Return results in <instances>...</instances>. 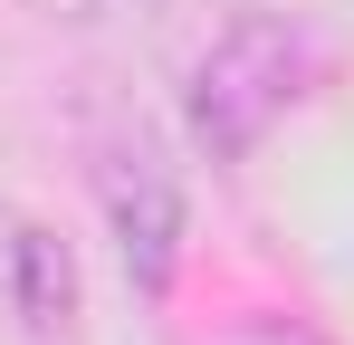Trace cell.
Listing matches in <instances>:
<instances>
[{"mask_svg": "<svg viewBox=\"0 0 354 345\" xmlns=\"http://www.w3.org/2000/svg\"><path fill=\"white\" fill-rule=\"evenodd\" d=\"M77 317V259L48 221H29L19 202H0V336H67Z\"/></svg>", "mask_w": 354, "mask_h": 345, "instance_id": "obj_1", "label": "cell"}, {"mask_svg": "<svg viewBox=\"0 0 354 345\" xmlns=\"http://www.w3.org/2000/svg\"><path fill=\"white\" fill-rule=\"evenodd\" d=\"M259 345H306V336H259Z\"/></svg>", "mask_w": 354, "mask_h": 345, "instance_id": "obj_2", "label": "cell"}]
</instances>
